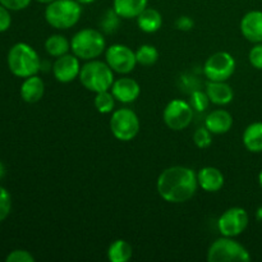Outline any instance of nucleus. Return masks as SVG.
Here are the masks:
<instances>
[{"label":"nucleus","instance_id":"f257e3e1","mask_svg":"<svg viewBox=\"0 0 262 262\" xmlns=\"http://www.w3.org/2000/svg\"><path fill=\"white\" fill-rule=\"evenodd\" d=\"M199 188L197 174L187 166H170L163 170L156 182V189L164 201L183 204L196 194Z\"/></svg>","mask_w":262,"mask_h":262},{"label":"nucleus","instance_id":"f03ea898","mask_svg":"<svg viewBox=\"0 0 262 262\" xmlns=\"http://www.w3.org/2000/svg\"><path fill=\"white\" fill-rule=\"evenodd\" d=\"M9 71L19 78L35 76L41 68V60L37 51L26 42H17L8 53Z\"/></svg>","mask_w":262,"mask_h":262},{"label":"nucleus","instance_id":"7ed1b4c3","mask_svg":"<svg viewBox=\"0 0 262 262\" xmlns=\"http://www.w3.org/2000/svg\"><path fill=\"white\" fill-rule=\"evenodd\" d=\"M79 82L89 91L102 92L109 91L114 83V71L109 67L106 61L89 60L83 64L79 72Z\"/></svg>","mask_w":262,"mask_h":262},{"label":"nucleus","instance_id":"20e7f679","mask_svg":"<svg viewBox=\"0 0 262 262\" xmlns=\"http://www.w3.org/2000/svg\"><path fill=\"white\" fill-rule=\"evenodd\" d=\"M82 4L77 0H54L46 4L45 19L56 30H68L79 22Z\"/></svg>","mask_w":262,"mask_h":262},{"label":"nucleus","instance_id":"39448f33","mask_svg":"<svg viewBox=\"0 0 262 262\" xmlns=\"http://www.w3.org/2000/svg\"><path fill=\"white\" fill-rule=\"evenodd\" d=\"M72 54L81 60H94L106 50V41L100 31L83 28L78 31L71 40Z\"/></svg>","mask_w":262,"mask_h":262},{"label":"nucleus","instance_id":"423d86ee","mask_svg":"<svg viewBox=\"0 0 262 262\" xmlns=\"http://www.w3.org/2000/svg\"><path fill=\"white\" fill-rule=\"evenodd\" d=\"M209 262H248L251 255L247 248L232 237H224L215 241L207 251Z\"/></svg>","mask_w":262,"mask_h":262},{"label":"nucleus","instance_id":"0eeeda50","mask_svg":"<svg viewBox=\"0 0 262 262\" xmlns=\"http://www.w3.org/2000/svg\"><path fill=\"white\" fill-rule=\"evenodd\" d=\"M140 127L138 115L129 107H122L112 113L110 129L117 140L122 142H129L135 140L140 132Z\"/></svg>","mask_w":262,"mask_h":262},{"label":"nucleus","instance_id":"6e6552de","mask_svg":"<svg viewBox=\"0 0 262 262\" xmlns=\"http://www.w3.org/2000/svg\"><path fill=\"white\" fill-rule=\"evenodd\" d=\"M235 59L227 51H217L207 58L204 66V74L209 81H228L234 74Z\"/></svg>","mask_w":262,"mask_h":262},{"label":"nucleus","instance_id":"1a4fd4ad","mask_svg":"<svg viewBox=\"0 0 262 262\" xmlns=\"http://www.w3.org/2000/svg\"><path fill=\"white\" fill-rule=\"evenodd\" d=\"M194 110L188 101L174 99L168 102L163 112V119L166 127L173 130H183L193 120Z\"/></svg>","mask_w":262,"mask_h":262},{"label":"nucleus","instance_id":"9d476101","mask_svg":"<svg viewBox=\"0 0 262 262\" xmlns=\"http://www.w3.org/2000/svg\"><path fill=\"white\" fill-rule=\"evenodd\" d=\"M105 61L119 74H128L137 66L136 51L123 43H113L105 50Z\"/></svg>","mask_w":262,"mask_h":262},{"label":"nucleus","instance_id":"9b49d317","mask_svg":"<svg viewBox=\"0 0 262 262\" xmlns=\"http://www.w3.org/2000/svg\"><path fill=\"white\" fill-rule=\"evenodd\" d=\"M250 216L243 207H230L217 220V229L224 237L235 238L248 227Z\"/></svg>","mask_w":262,"mask_h":262},{"label":"nucleus","instance_id":"f8f14e48","mask_svg":"<svg viewBox=\"0 0 262 262\" xmlns=\"http://www.w3.org/2000/svg\"><path fill=\"white\" fill-rule=\"evenodd\" d=\"M81 59L77 58L74 54H66L59 58L53 64V74L55 79L60 83H69L79 77L81 72Z\"/></svg>","mask_w":262,"mask_h":262},{"label":"nucleus","instance_id":"ddd939ff","mask_svg":"<svg viewBox=\"0 0 262 262\" xmlns=\"http://www.w3.org/2000/svg\"><path fill=\"white\" fill-rule=\"evenodd\" d=\"M110 91L117 101L129 104L140 97L141 87L136 79L130 78V77H122V78L114 81Z\"/></svg>","mask_w":262,"mask_h":262},{"label":"nucleus","instance_id":"4468645a","mask_svg":"<svg viewBox=\"0 0 262 262\" xmlns=\"http://www.w3.org/2000/svg\"><path fill=\"white\" fill-rule=\"evenodd\" d=\"M241 32L243 37L252 43L262 42V12L251 10L241 19Z\"/></svg>","mask_w":262,"mask_h":262},{"label":"nucleus","instance_id":"2eb2a0df","mask_svg":"<svg viewBox=\"0 0 262 262\" xmlns=\"http://www.w3.org/2000/svg\"><path fill=\"white\" fill-rule=\"evenodd\" d=\"M197 182L205 192L215 193L224 187V174L214 166H205L197 173Z\"/></svg>","mask_w":262,"mask_h":262},{"label":"nucleus","instance_id":"dca6fc26","mask_svg":"<svg viewBox=\"0 0 262 262\" xmlns=\"http://www.w3.org/2000/svg\"><path fill=\"white\" fill-rule=\"evenodd\" d=\"M233 117L229 112L224 109H217L210 113L205 119V127L212 135H224L233 127Z\"/></svg>","mask_w":262,"mask_h":262},{"label":"nucleus","instance_id":"f3484780","mask_svg":"<svg viewBox=\"0 0 262 262\" xmlns=\"http://www.w3.org/2000/svg\"><path fill=\"white\" fill-rule=\"evenodd\" d=\"M206 94L209 96L211 104L224 106L230 104L234 99V91L227 83V81H209L206 84Z\"/></svg>","mask_w":262,"mask_h":262},{"label":"nucleus","instance_id":"a211bd4d","mask_svg":"<svg viewBox=\"0 0 262 262\" xmlns=\"http://www.w3.org/2000/svg\"><path fill=\"white\" fill-rule=\"evenodd\" d=\"M19 94L23 101L28 102V104H35L42 99L43 94H45V83L37 74L27 77L20 84Z\"/></svg>","mask_w":262,"mask_h":262},{"label":"nucleus","instance_id":"6ab92c4d","mask_svg":"<svg viewBox=\"0 0 262 262\" xmlns=\"http://www.w3.org/2000/svg\"><path fill=\"white\" fill-rule=\"evenodd\" d=\"M148 0H113V9L123 19L137 18L147 8Z\"/></svg>","mask_w":262,"mask_h":262},{"label":"nucleus","instance_id":"aec40b11","mask_svg":"<svg viewBox=\"0 0 262 262\" xmlns=\"http://www.w3.org/2000/svg\"><path fill=\"white\" fill-rule=\"evenodd\" d=\"M137 25L141 31L146 33H155L163 26V15L158 9L146 8L137 18Z\"/></svg>","mask_w":262,"mask_h":262},{"label":"nucleus","instance_id":"412c9836","mask_svg":"<svg viewBox=\"0 0 262 262\" xmlns=\"http://www.w3.org/2000/svg\"><path fill=\"white\" fill-rule=\"evenodd\" d=\"M243 145L250 152H262V122L251 123L243 132Z\"/></svg>","mask_w":262,"mask_h":262},{"label":"nucleus","instance_id":"4be33fe9","mask_svg":"<svg viewBox=\"0 0 262 262\" xmlns=\"http://www.w3.org/2000/svg\"><path fill=\"white\" fill-rule=\"evenodd\" d=\"M45 50L53 58H59L61 55H66L71 50V41L60 33H55L46 38Z\"/></svg>","mask_w":262,"mask_h":262},{"label":"nucleus","instance_id":"5701e85b","mask_svg":"<svg viewBox=\"0 0 262 262\" xmlns=\"http://www.w3.org/2000/svg\"><path fill=\"white\" fill-rule=\"evenodd\" d=\"M132 246L124 239L114 241L107 250V260L112 262H127L132 258Z\"/></svg>","mask_w":262,"mask_h":262},{"label":"nucleus","instance_id":"b1692460","mask_svg":"<svg viewBox=\"0 0 262 262\" xmlns=\"http://www.w3.org/2000/svg\"><path fill=\"white\" fill-rule=\"evenodd\" d=\"M137 64L142 67H152L159 60V50L152 45H141L136 51Z\"/></svg>","mask_w":262,"mask_h":262},{"label":"nucleus","instance_id":"393cba45","mask_svg":"<svg viewBox=\"0 0 262 262\" xmlns=\"http://www.w3.org/2000/svg\"><path fill=\"white\" fill-rule=\"evenodd\" d=\"M115 101H117V100H115L112 91L109 90V91L97 92L96 96H95L94 104L100 114H110V113L114 112Z\"/></svg>","mask_w":262,"mask_h":262},{"label":"nucleus","instance_id":"a878e982","mask_svg":"<svg viewBox=\"0 0 262 262\" xmlns=\"http://www.w3.org/2000/svg\"><path fill=\"white\" fill-rule=\"evenodd\" d=\"M120 17L118 15V13L114 9H109L105 12V14L101 18V25L102 31L105 33H114L118 30V26H119Z\"/></svg>","mask_w":262,"mask_h":262},{"label":"nucleus","instance_id":"bb28decb","mask_svg":"<svg viewBox=\"0 0 262 262\" xmlns=\"http://www.w3.org/2000/svg\"><path fill=\"white\" fill-rule=\"evenodd\" d=\"M189 104H191L192 109L194 110V112H205V110L209 107L210 105V99L209 96H207L206 91H200V90H196V91H193L191 94V97H189Z\"/></svg>","mask_w":262,"mask_h":262},{"label":"nucleus","instance_id":"cd10ccee","mask_svg":"<svg viewBox=\"0 0 262 262\" xmlns=\"http://www.w3.org/2000/svg\"><path fill=\"white\" fill-rule=\"evenodd\" d=\"M193 142L199 148H207L212 143V133L206 127L197 128L193 133Z\"/></svg>","mask_w":262,"mask_h":262},{"label":"nucleus","instance_id":"c85d7f7f","mask_svg":"<svg viewBox=\"0 0 262 262\" xmlns=\"http://www.w3.org/2000/svg\"><path fill=\"white\" fill-rule=\"evenodd\" d=\"M12 210V196L9 192L0 186V223L4 222Z\"/></svg>","mask_w":262,"mask_h":262},{"label":"nucleus","instance_id":"c756f323","mask_svg":"<svg viewBox=\"0 0 262 262\" xmlns=\"http://www.w3.org/2000/svg\"><path fill=\"white\" fill-rule=\"evenodd\" d=\"M248 60L253 68L262 71V42L255 43L248 53Z\"/></svg>","mask_w":262,"mask_h":262},{"label":"nucleus","instance_id":"7c9ffc66","mask_svg":"<svg viewBox=\"0 0 262 262\" xmlns=\"http://www.w3.org/2000/svg\"><path fill=\"white\" fill-rule=\"evenodd\" d=\"M7 262H35V257L26 250H14L7 256Z\"/></svg>","mask_w":262,"mask_h":262},{"label":"nucleus","instance_id":"2f4dec72","mask_svg":"<svg viewBox=\"0 0 262 262\" xmlns=\"http://www.w3.org/2000/svg\"><path fill=\"white\" fill-rule=\"evenodd\" d=\"M31 2L32 0H0V4L4 5L7 9L13 10V12H19V10L30 7Z\"/></svg>","mask_w":262,"mask_h":262},{"label":"nucleus","instance_id":"473e14b6","mask_svg":"<svg viewBox=\"0 0 262 262\" xmlns=\"http://www.w3.org/2000/svg\"><path fill=\"white\" fill-rule=\"evenodd\" d=\"M9 12V9L0 4V33L9 30L10 25H12V15Z\"/></svg>","mask_w":262,"mask_h":262},{"label":"nucleus","instance_id":"72a5a7b5","mask_svg":"<svg viewBox=\"0 0 262 262\" xmlns=\"http://www.w3.org/2000/svg\"><path fill=\"white\" fill-rule=\"evenodd\" d=\"M193 27L194 20L191 17H188V15H182V17H179L176 20V28L179 31H183V32L191 31Z\"/></svg>","mask_w":262,"mask_h":262},{"label":"nucleus","instance_id":"f704fd0d","mask_svg":"<svg viewBox=\"0 0 262 262\" xmlns=\"http://www.w3.org/2000/svg\"><path fill=\"white\" fill-rule=\"evenodd\" d=\"M5 173H7V169H5V165L2 163V161H0V181H2V179L4 178Z\"/></svg>","mask_w":262,"mask_h":262},{"label":"nucleus","instance_id":"c9c22d12","mask_svg":"<svg viewBox=\"0 0 262 262\" xmlns=\"http://www.w3.org/2000/svg\"><path fill=\"white\" fill-rule=\"evenodd\" d=\"M256 217H257V220L262 222V206L258 207L257 211H256Z\"/></svg>","mask_w":262,"mask_h":262},{"label":"nucleus","instance_id":"e433bc0d","mask_svg":"<svg viewBox=\"0 0 262 262\" xmlns=\"http://www.w3.org/2000/svg\"><path fill=\"white\" fill-rule=\"evenodd\" d=\"M77 2L82 5H87V4H92V3H95L96 0H77Z\"/></svg>","mask_w":262,"mask_h":262},{"label":"nucleus","instance_id":"4c0bfd02","mask_svg":"<svg viewBox=\"0 0 262 262\" xmlns=\"http://www.w3.org/2000/svg\"><path fill=\"white\" fill-rule=\"evenodd\" d=\"M36 2L41 3V4H49V3L54 2V0H36Z\"/></svg>","mask_w":262,"mask_h":262},{"label":"nucleus","instance_id":"58836bf2","mask_svg":"<svg viewBox=\"0 0 262 262\" xmlns=\"http://www.w3.org/2000/svg\"><path fill=\"white\" fill-rule=\"evenodd\" d=\"M258 184H260V187L262 188V170L260 171V174H258Z\"/></svg>","mask_w":262,"mask_h":262}]
</instances>
